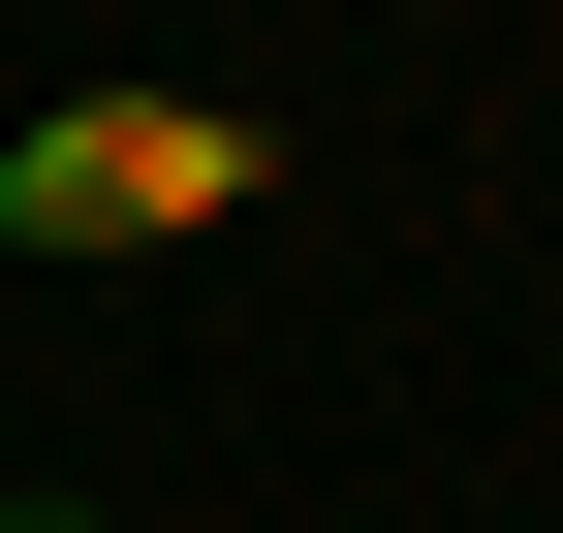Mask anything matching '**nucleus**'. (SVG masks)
Wrapping results in <instances>:
<instances>
[{
  "mask_svg": "<svg viewBox=\"0 0 563 533\" xmlns=\"http://www.w3.org/2000/svg\"><path fill=\"white\" fill-rule=\"evenodd\" d=\"M188 220H251V126H188V95H63L0 157V251H188Z\"/></svg>",
  "mask_w": 563,
  "mask_h": 533,
  "instance_id": "1",
  "label": "nucleus"
}]
</instances>
